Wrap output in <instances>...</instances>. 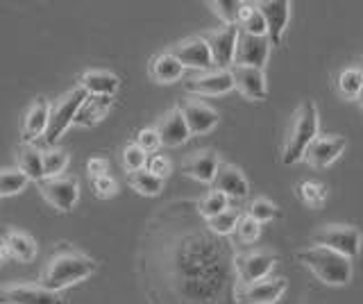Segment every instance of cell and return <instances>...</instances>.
Masks as SVG:
<instances>
[{
	"instance_id": "6da1fadb",
	"label": "cell",
	"mask_w": 363,
	"mask_h": 304,
	"mask_svg": "<svg viewBox=\"0 0 363 304\" xmlns=\"http://www.w3.org/2000/svg\"><path fill=\"white\" fill-rule=\"evenodd\" d=\"M200 220L173 202L147 225L143 279L155 304H218L227 293L234 252Z\"/></svg>"
},
{
	"instance_id": "7a4b0ae2",
	"label": "cell",
	"mask_w": 363,
	"mask_h": 304,
	"mask_svg": "<svg viewBox=\"0 0 363 304\" xmlns=\"http://www.w3.org/2000/svg\"><path fill=\"white\" fill-rule=\"evenodd\" d=\"M98 264L91 257L71 250V247H62L60 252H55L52 259L43 266L39 286L48 288L52 293H60L66 286H73L75 281H82L96 273Z\"/></svg>"
},
{
	"instance_id": "3957f363",
	"label": "cell",
	"mask_w": 363,
	"mask_h": 304,
	"mask_svg": "<svg viewBox=\"0 0 363 304\" xmlns=\"http://www.w3.org/2000/svg\"><path fill=\"white\" fill-rule=\"evenodd\" d=\"M318 128H320L318 107L313 100H304V103H300V107L295 109V114L291 118L286 139H284L281 162L286 166L302 162L304 150L309 148V143L318 137Z\"/></svg>"
},
{
	"instance_id": "277c9868",
	"label": "cell",
	"mask_w": 363,
	"mask_h": 304,
	"mask_svg": "<svg viewBox=\"0 0 363 304\" xmlns=\"http://www.w3.org/2000/svg\"><path fill=\"white\" fill-rule=\"evenodd\" d=\"M300 261L311 270V273L329 286H345L352 279V261L343 254L327 250L320 245H309L298 252Z\"/></svg>"
},
{
	"instance_id": "5b68a950",
	"label": "cell",
	"mask_w": 363,
	"mask_h": 304,
	"mask_svg": "<svg viewBox=\"0 0 363 304\" xmlns=\"http://www.w3.org/2000/svg\"><path fill=\"white\" fill-rule=\"evenodd\" d=\"M311 243L343 254L352 261L361 252V232L352 225H323L311 234Z\"/></svg>"
},
{
	"instance_id": "8992f818",
	"label": "cell",
	"mask_w": 363,
	"mask_h": 304,
	"mask_svg": "<svg viewBox=\"0 0 363 304\" xmlns=\"http://www.w3.org/2000/svg\"><path fill=\"white\" fill-rule=\"evenodd\" d=\"M84 100H86V91L82 86L71 89L66 96H62L60 100H57L55 107L50 109V114H48V128H45V134H43L45 143L55 145L57 141H60L62 134L73 125L77 109H79V105L84 103Z\"/></svg>"
},
{
	"instance_id": "52a82bcc",
	"label": "cell",
	"mask_w": 363,
	"mask_h": 304,
	"mask_svg": "<svg viewBox=\"0 0 363 304\" xmlns=\"http://www.w3.org/2000/svg\"><path fill=\"white\" fill-rule=\"evenodd\" d=\"M277 257L266 250H250L234 254V277L236 284H255L270 275V270L275 268Z\"/></svg>"
},
{
	"instance_id": "ba28073f",
	"label": "cell",
	"mask_w": 363,
	"mask_h": 304,
	"mask_svg": "<svg viewBox=\"0 0 363 304\" xmlns=\"http://www.w3.org/2000/svg\"><path fill=\"white\" fill-rule=\"evenodd\" d=\"M284 291H286V279L266 277L255 284H236L232 295L238 304H275Z\"/></svg>"
},
{
	"instance_id": "9c48e42d",
	"label": "cell",
	"mask_w": 363,
	"mask_h": 304,
	"mask_svg": "<svg viewBox=\"0 0 363 304\" xmlns=\"http://www.w3.org/2000/svg\"><path fill=\"white\" fill-rule=\"evenodd\" d=\"M202 39L207 41V46H209L211 62L218 66L220 71H230V66H234L238 28L236 26H223L220 30L207 32Z\"/></svg>"
},
{
	"instance_id": "30bf717a",
	"label": "cell",
	"mask_w": 363,
	"mask_h": 304,
	"mask_svg": "<svg viewBox=\"0 0 363 304\" xmlns=\"http://www.w3.org/2000/svg\"><path fill=\"white\" fill-rule=\"evenodd\" d=\"M0 304H64V298L39 284H5L0 286Z\"/></svg>"
},
{
	"instance_id": "8fae6325",
	"label": "cell",
	"mask_w": 363,
	"mask_h": 304,
	"mask_svg": "<svg viewBox=\"0 0 363 304\" xmlns=\"http://www.w3.org/2000/svg\"><path fill=\"white\" fill-rule=\"evenodd\" d=\"M39 191L43 200H48L57 211H71L77 205L79 198V186L73 177H52V179H41Z\"/></svg>"
},
{
	"instance_id": "7c38bea8",
	"label": "cell",
	"mask_w": 363,
	"mask_h": 304,
	"mask_svg": "<svg viewBox=\"0 0 363 304\" xmlns=\"http://www.w3.org/2000/svg\"><path fill=\"white\" fill-rule=\"evenodd\" d=\"M345 145H347L345 139L338 137V134H318L309 143V148L304 150L302 159L313 168H327L343 154Z\"/></svg>"
},
{
	"instance_id": "4fadbf2b",
	"label": "cell",
	"mask_w": 363,
	"mask_h": 304,
	"mask_svg": "<svg viewBox=\"0 0 363 304\" xmlns=\"http://www.w3.org/2000/svg\"><path fill=\"white\" fill-rule=\"evenodd\" d=\"M177 109H179L182 118H184V123H186L191 137H200V134L211 132L220 120L218 111H216L213 107L200 103V100H193V98L182 100V105Z\"/></svg>"
},
{
	"instance_id": "5bb4252c",
	"label": "cell",
	"mask_w": 363,
	"mask_h": 304,
	"mask_svg": "<svg viewBox=\"0 0 363 304\" xmlns=\"http://www.w3.org/2000/svg\"><path fill=\"white\" fill-rule=\"evenodd\" d=\"M268 55H270L268 37H252V35H245V32H238L234 66H252V69L264 71Z\"/></svg>"
},
{
	"instance_id": "9a60e30c",
	"label": "cell",
	"mask_w": 363,
	"mask_h": 304,
	"mask_svg": "<svg viewBox=\"0 0 363 304\" xmlns=\"http://www.w3.org/2000/svg\"><path fill=\"white\" fill-rule=\"evenodd\" d=\"M257 7L266 21V37L270 46H279L291 18V3L289 0H264V3H257Z\"/></svg>"
},
{
	"instance_id": "2e32d148",
	"label": "cell",
	"mask_w": 363,
	"mask_h": 304,
	"mask_svg": "<svg viewBox=\"0 0 363 304\" xmlns=\"http://www.w3.org/2000/svg\"><path fill=\"white\" fill-rule=\"evenodd\" d=\"M170 55L184 66V69H193V71H209L211 69V52H209V46L207 41L202 37H191V39H184L182 43L170 50Z\"/></svg>"
},
{
	"instance_id": "e0dca14e",
	"label": "cell",
	"mask_w": 363,
	"mask_h": 304,
	"mask_svg": "<svg viewBox=\"0 0 363 304\" xmlns=\"http://www.w3.org/2000/svg\"><path fill=\"white\" fill-rule=\"evenodd\" d=\"M234 89L247 100H266L268 96V84L266 75L261 69H252V66H232L230 69Z\"/></svg>"
},
{
	"instance_id": "ac0fdd59",
	"label": "cell",
	"mask_w": 363,
	"mask_h": 304,
	"mask_svg": "<svg viewBox=\"0 0 363 304\" xmlns=\"http://www.w3.org/2000/svg\"><path fill=\"white\" fill-rule=\"evenodd\" d=\"M184 89L193 96H223L232 91L234 82L230 71H204L200 75H193L184 82Z\"/></svg>"
},
{
	"instance_id": "d6986e66",
	"label": "cell",
	"mask_w": 363,
	"mask_h": 304,
	"mask_svg": "<svg viewBox=\"0 0 363 304\" xmlns=\"http://www.w3.org/2000/svg\"><path fill=\"white\" fill-rule=\"evenodd\" d=\"M213 191H220L225 198L230 200H243L247 196V179L232 164H218V171L213 175Z\"/></svg>"
},
{
	"instance_id": "ffe728a7",
	"label": "cell",
	"mask_w": 363,
	"mask_h": 304,
	"mask_svg": "<svg viewBox=\"0 0 363 304\" xmlns=\"http://www.w3.org/2000/svg\"><path fill=\"white\" fill-rule=\"evenodd\" d=\"M157 134H159V141H162V145H166V148H177V145L186 143L191 132L186 128L184 118H182L179 109H168L166 114L159 118L157 123Z\"/></svg>"
},
{
	"instance_id": "44dd1931",
	"label": "cell",
	"mask_w": 363,
	"mask_h": 304,
	"mask_svg": "<svg viewBox=\"0 0 363 304\" xmlns=\"http://www.w3.org/2000/svg\"><path fill=\"white\" fill-rule=\"evenodd\" d=\"M218 154L213 150H198L186 157L184 164H182V171L202 184H211L216 171H218Z\"/></svg>"
},
{
	"instance_id": "7402d4cb",
	"label": "cell",
	"mask_w": 363,
	"mask_h": 304,
	"mask_svg": "<svg viewBox=\"0 0 363 304\" xmlns=\"http://www.w3.org/2000/svg\"><path fill=\"white\" fill-rule=\"evenodd\" d=\"M48 114H50L48 100L45 98L34 100L30 109L26 111V116H23V143L32 145V141L43 137L45 128H48Z\"/></svg>"
},
{
	"instance_id": "603a6c76",
	"label": "cell",
	"mask_w": 363,
	"mask_h": 304,
	"mask_svg": "<svg viewBox=\"0 0 363 304\" xmlns=\"http://www.w3.org/2000/svg\"><path fill=\"white\" fill-rule=\"evenodd\" d=\"M113 98L111 96H86V100L79 105L75 114V125L79 128H94L107 116V111L111 109Z\"/></svg>"
},
{
	"instance_id": "cb8c5ba5",
	"label": "cell",
	"mask_w": 363,
	"mask_h": 304,
	"mask_svg": "<svg viewBox=\"0 0 363 304\" xmlns=\"http://www.w3.org/2000/svg\"><path fill=\"white\" fill-rule=\"evenodd\" d=\"M79 86L91 96H111L118 91L121 80L109 71H86L79 77Z\"/></svg>"
},
{
	"instance_id": "d4e9b609",
	"label": "cell",
	"mask_w": 363,
	"mask_h": 304,
	"mask_svg": "<svg viewBox=\"0 0 363 304\" xmlns=\"http://www.w3.org/2000/svg\"><path fill=\"white\" fill-rule=\"evenodd\" d=\"M147 71H150V77L155 82L170 84V82L179 80L182 73H184V66H182L170 52H162V55H157V57L150 60V69Z\"/></svg>"
},
{
	"instance_id": "484cf974",
	"label": "cell",
	"mask_w": 363,
	"mask_h": 304,
	"mask_svg": "<svg viewBox=\"0 0 363 304\" xmlns=\"http://www.w3.org/2000/svg\"><path fill=\"white\" fill-rule=\"evenodd\" d=\"M18 171L26 175L32 182H41L43 179V152L37 150L30 143H23L16 154Z\"/></svg>"
},
{
	"instance_id": "4316f807",
	"label": "cell",
	"mask_w": 363,
	"mask_h": 304,
	"mask_svg": "<svg viewBox=\"0 0 363 304\" xmlns=\"http://www.w3.org/2000/svg\"><path fill=\"white\" fill-rule=\"evenodd\" d=\"M3 243L7 245V252L18 259V261H32L37 257V243L30 234L18 232V230H7Z\"/></svg>"
},
{
	"instance_id": "83f0119b",
	"label": "cell",
	"mask_w": 363,
	"mask_h": 304,
	"mask_svg": "<svg viewBox=\"0 0 363 304\" xmlns=\"http://www.w3.org/2000/svg\"><path fill=\"white\" fill-rule=\"evenodd\" d=\"M236 28H238V32H245V35L266 37V21H264V16H261L259 7L252 3H241L238 18H236Z\"/></svg>"
},
{
	"instance_id": "f1b7e54d",
	"label": "cell",
	"mask_w": 363,
	"mask_h": 304,
	"mask_svg": "<svg viewBox=\"0 0 363 304\" xmlns=\"http://www.w3.org/2000/svg\"><path fill=\"white\" fill-rule=\"evenodd\" d=\"M243 213L238 211L236 207H227L225 211L220 213H216L213 218L209 220H204V225H207V230L216 236H220V239H225V236H230L234 230H236V225L238 220H241Z\"/></svg>"
},
{
	"instance_id": "f546056e",
	"label": "cell",
	"mask_w": 363,
	"mask_h": 304,
	"mask_svg": "<svg viewBox=\"0 0 363 304\" xmlns=\"http://www.w3.org/2000/svg\"><path fill=\"white\" fill-rule=\"evenodd\" d=\"M336 89L340 98L345 100H357L363 91V69H345L338 73Z\"/></svg>"
},
{
	"instance_id": "4dcf8cb0",
	"label": "cell",
	"mask_w": 363,
	"mask_h": 304,
	"mask_svg": "<svg viewBox=\"0 0 363 304\" xmlns=\"http://www.w3.org/2000/svg\"><path fill=\"white\" fill-rule=\"evenodd\" d=\"M128 184L136 191V193L141 196H159L164 188V179L155 177L152 173H147L145 168H141V171H134V173H128Z\"/></svg>"
},
{
	"instance_id": "1f68e13d",
	"label": "cell",
	"mask_w": 363,
	"mask_h": 304,
	"mask_svg": "<svg viewBox=\"0 0 363 304\" xmlns=\"http://www.w3.org/2000/svg\"><path fill=\"white\" fill-rule=\"evenodd\" d=\"M227 207H230V198H225L220 191H209L207 196H204L198 205H196V209H198V213L204 218V220H209V218H213L216 213H220V211H225Z\"/></svg>"
},
{
	"instance_id": "d6a6232c",
	"label": "cell",
	"mask_w": 363,
	"mask_h": 304,
	"mask_svg": "<svg viewBox=\"0 0 363 304\" xmlns=\"http://www.w3.org/2000/svg\"><path fill=\"white\" fill-rule=\"evenodd\" d=\"M30 179L18 168H5L0 171V196H16L28 186Z\"/></svg>"
},
{
	"instance_id": "836d02e7",
	"label": "cell",
	"mask_w": 363,
	"mask_h": 304,
	"mask_svg": "<svg viewBox=\"0 0 363 304\" xmlns=\"http://www.w3.org/2000/svg\"><path fill=\"white\" fill-rule=\"evenodd\" d=\"M298 196L306 207L318 209V207H323L327 200V186L320 182H302L298 186Z\"/></svg>"
},
{
	"instance_id": "e575fe53",
	"label": "cell",
	"mask_w": 363,
	"mask_h": 304,
	"mask_svg": "<svg viewBox=\"0 0 363 304\" xmlns=\"http://www.w3.org/2000/svg\"><path fill=\"white\" fill-rule=\"evenodd\" d=\"M68 166V154L64 150L50 148L48 152H43V179L60 177V173L66 171Z\"/></svg>"
},
{
	"instance_id": "d590c367",
	"label": "cell",
	"mask_w": 363,
	"mask_h": 304,
	"mask_svg": "<svg viewBox=\"0 0 363 304\" xmlns=\"http://www.w3.org/2000/svg\"><path fill=\"white\" fill-rule=\"evenodd\" d=\"M247 216L261 225V223H268V220H272V218H277V216H279V209H277L275 202H270V200H266V198H259V200L252 202V205H250Z\"/></svg>"
},
{
	"instance_id": "8d00e7d4",
	"label": "cell",
	"mask_w": 363,
	"mask_h": 304,
	"mask_svg": "<svg viewBox=\"0 0 363 304\" xmlns=\"http://www.w3.org/2000/svg\"><path fill=\"white\" fill-rule=\"evenodd\" d=\"M209 7L213 9V14L218 16L225 26H236L238 9H241V3H238V0H213V3H209Z\"/></svg>"
},
{
	"instance_id": "74e56055",
	"label": "cell",
	"mask_w": 363,
	"mask_h": 304,
	"mask_svg": "<svg viewBox=\"0 0 363 304\" xmlns=\"http://www.w3.org/2000/svg\"><path fill=\"white\" fill-rule=\"evenodd\" d=\"M234 232H236L238 243H255L259 239V234H261V225L245 213V216H241V220H238Z\"/></svg>"
},
{
	"instance_id": "f35d334b",
	"label": "cell",
	"mask_w": 363,
	"mask_h": 304,
	"mask_svg": "<svg viewBox=\"0 0 363 304\" xmlns=\"http://www.w3.org/2000/svg\"><path fill=\"white\" fill-rule=\"evenodd\" d=\"M147 162V154L139 148L136 143H130L128 148L123 150V166L128 173H134V171H141Z\"/></svg>"
},
{
	"instance_id": "ab89813d",
	"label": "cell",
	"mask_w": 363,
	"mask_h": 304,
	"mask_svg": "<svg viewBox=\"0 0 363 304\" xmlns=\"http://www.w3.org/2000/svg\"><path fill=\"white\" fill-rule=\"evenodd\" d=\"M91 188L98 198H111L118 191L116 179L109 175H100V177H91Z\"/></svg>"
},
{
	"instance_id": "60d3db41",
	"label": "cell",
	"mask_w": 363,
	"mask_h": 304,
	"mask_svg": "<svg viewBox=\"0 0 363 304\" xmlns=\"http://www.w3.org/2000/svg\"><path fill=\"white\" fill-rule=\"evenodd\" d=\"M136 145L147 154V152H157L162 141H159V134L155 128H147V130H141L139 132V139H136Z\"/></svg>"
},
{
	"instance_id": "b9f144b4",
	"label": "cell",
	"mask_w": 363,
	"mask_h": 304,
	"mask_svg": "<svg viewBox=\"0 0 363 304\" xmlns=\"http://www.w3.org/2000/svg\"><path fill=\"white\" fill-rule=\"evenodd\" d=\"M147 173H152L155 177L159 179H166L170 175V171H173V164H170L168 157H162V154H155L150 162H147Z\"/></svg>"
},
{
	"instance_id": "7bdbcfd3",
	"label": "cell",
	"mask_w": 363,
	"mask_h": 304,
	"mask_svg": "<svg viewBox=\"0 0 363 304\" xmlns=\"http://www.w3.org/2000/svg\"><path fill=\"white\" fill-rule=\"evenodd\" d=\"M107 159L105 157H91L86 162V173L89 177H100V175H107Z\"/></svg>"
},
{
	"instance_id": "ee69618b",
	"label": "cell",
	"mask_w": 363,
	"mask_h": 304,
	"mask_svg": "<svg viewBox=\"0 0 363 304\" xmlns=\"http://www.w3.org/2000/svg\"><path fill=\"white\" fill-rule=\"evenodd\" d=\"M7 257H9V252H7V245H5L3 241H0V264H3Z\"/></svg>"
},
{
	"instance_id": "f6af8a7d",
	"label": "cell",
	"mask_w": 363,
	"mask_h": 304,
	"mask_svg": "<svg viewBox=\"0 0 363 304\" xmlns=\"http://www.w3.org/2000/svg\"><path fill=\"white\" fill-rule=\"evenodd\" d=\"M359 100H361V107H363V91H361V96H359Z\"/></svg>"
}]
</instances>
